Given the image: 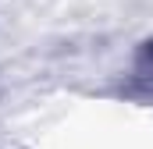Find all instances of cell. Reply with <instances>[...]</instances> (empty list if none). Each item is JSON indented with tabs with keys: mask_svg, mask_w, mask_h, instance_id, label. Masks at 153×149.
<instances>
[{
	"mask_svg": "<svg viewBox=\"0 0 153 149\" xmlns=\"http://www.w3.org/2000/svg\"><path fill=\"white\" fill-rule=\"evenodd\" d=\"M135 74H139L143 82H150V85H153V43L143 50V57H139V64H135Z\"/></svg>",
	"mask_w": 153,
	"mask_h": 149,
	"instance_id": "6da1fadb",
	"label": "cell"
}]
</instances>
